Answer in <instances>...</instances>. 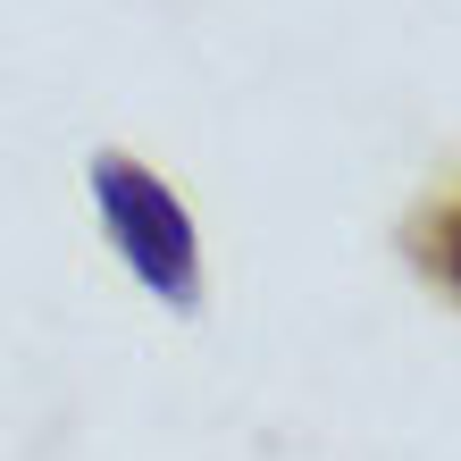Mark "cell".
Masks as SVG:
<instances>
[{
  "mask_svg": "<svg viewBox=\"0 0 461 461\" xmlns=\"http://www.w3.org/2000/svg\"><path fill=\"white\" fill-rule=\"evenodd\" d=\"M93 202H101V219H110L118 252L134 260V277H143L159 303L194 311L202 303V252H194V219L176 210L168 185L151 168H134V159H118V151H101L93 159Z\"/></svg>",
  "mask_w": 461,
  "mask_h": 461,
  "instance_id": "6da1fadb",
  "label": "cell"
},
{
  "mask_svg": "<svg viewBox=\"0 0 461 461\" xmlns=\"http://www.w3.org/2000/svg\"><path fill=\"white\" fill-rule=\"evenodd\" d=\"M402 243H411V260H420V277H437L453 303H461V194L445 202H428L411 227H402Z\"/></svg>",
  "mask_w": 461,
  "mask_h": 461,
  "instance_id": "7a4b0ae2",
  "label": "cell"
}]
</instances>
